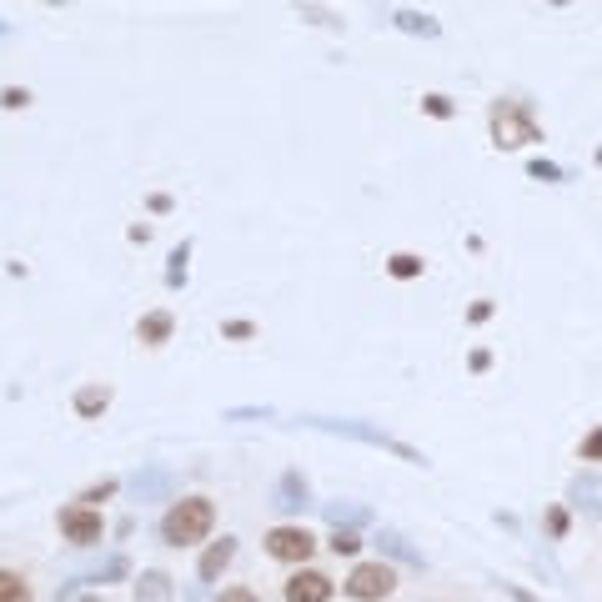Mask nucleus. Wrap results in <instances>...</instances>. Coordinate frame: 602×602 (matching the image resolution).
Wrapping results in <instances>:
<instances>
[{"instance_id":"nucleus-1","label":"nucleus","mask_w":602,"mask_h":602,"mask_svg":"<svg viewBox=\"0 0 602 602\" xmlns=\"http://www.w3.org/2000/svg\"><path fill=\"white\" fill-rule=\"evenodd\" d=\"M211 527H216V502L211 497H181L161 517V542L166 547H196V542L211 537Z\"/></svg>"},{"instance_id":"nucleus-2","label":"nucleus","mask_w":602,"mask_h":602,"mask_svg":"<svg viewBox=\"0 0 602 602\" xmlns=\"http://www.w3.org/2000/svg\"><path fill=\"white\" fill-rule=\"evenodd\" d=\"M301 422L317 427V432H337V437H352V442H367V447L397 452V457H402V462H412V467H427V457H422L417 447L397 442L392 432H382V427H372V422H352V417H301Z\"/></svg>"},{"instance_id":"nucleus-3","label":"nucleus","mask_w":602,"mask_h":602,"mask_svg":"<svg viewBox=\"0 0 602 602\" xmlns=\"http://www.w3.org/2000/svg\"><path fill=\"white\" fill-rule=\"evenodd\" d=\"M492 141H497L502 151H517V146L542 141V126L532 121V106L517 101V96L497 101V106H492Z\"/></svg>"},{"instance_id":"nucleus-4","label":"nucleus","mask_w":602,"mask_h":602,"mask_svg":"<svg viewBox=\"0 0 602 602\" xmlns=\"http://www.w3.org/2000/svg\"><path fill=\"white\" fill-rule=\"evenodd\" d=\"M261 547H266V557H276V562L307 567V557L317 552V537H312L307 527H296V522H281V527H271V532L261 537Z\"/></svg>"},{"instance_id":"nucleus-5","label":"nucleus","mask_w":602,"mask_h":602,"mask_svg":"<svg viewBox=\"0 0 602 602\" xmlns=\"http://www.w3.org/2000/svg\"><path fill=\"white\" fill-rule=\"evenodd\" d=\"M392 587H397V572L387 562H357L352 577L342 582V592L352 602H382V597H392Z\"/></svg>"},{"instance_id":"nucleus-6","label":"nucleus","mask_w":602,"mask_h":602,"mask_svg":"<svg viewBox=\"0 0 602 602\" xmlns=\"http://www.w3.org/2000/svg\"><path fill=\"white\" fill-rule=\"evenodd\" d=\"M56 522H61V532H66V542H71V547H96V542H101V532H106V517H101L96 507H81V502L61 507V512H56Z\"/></svg>"},{"instance_id":"nucleus-7","label":"nucleus","mask_w":602,"mask_h":602,"mask_svg":"<svg viewBox=\"0 0 602 602\" xmlns=\"http://www.w3.org/2000/svg\"><path fill=\"white\" fill-rule=\"evenodd\" d=\"M131 497H136L141 507H151V502H176V472H171L166 462H146V467L131 477Z\"/></svg>"},{"instance_id":"nucleus-8","label":"nucleus","mask_w":602,"mask_h":602,"mask_svg":"<svg viewBox=\"0 0 602 602\" xmlns=\"http://www.w3.org/2000/svg\"><path fill=\"white\" fill-rule=\"evenodd\" d=\"M281 592H286V602H332L337 582H332L327 572H317V567H296Z\"/></svg>"},{"instance_id":"nucleus-9","label":"nucleus","mask_w":602,"mask_h":602,"mask_svg":"<svg viewBox=\"0 0 602 602\" xmlns=\"http://www.w3.org/2000/svg\"><path fill=\"white\" fill-rule=\"evenodd\" d=\"M567 502L582 512V517H597L602 522V477L597 472H577L567 482Z\"/></svg>"},{"instance_id":"nucleus-10","label":"nucleus","mask_w":602,"mask_h":602,"mask_svg":"<svg viewBox=\"0 0 602 602\" xmlns=\"http://www.w3.org/2000/svg\"><path fill=\"white\" fill-rule=\"evenodd\" d=\"M231 557H236V537H221V542H211V547L201 552V562H196V577H201V582H216V577L231 567Z\"/></svg>"},{"instance_id":"nucleus-11","label":"nucleus","mask_w":602,"mask_h":602,"mask_svg":"<svg viewBox=\"0 0 602 602\" xmlns=\"http://www.w3.org/2000/svg\"><path fill=\"white\" fill-rule=\"evenodd\" d=\"M276 512H301L307 507V477H301L296 467L291 472H281V482H276V502H271Z\"/></svg>"},{"instance_id":"nucleus-12","label":"nucleus","mask_w":602,"mask_h":602,"mask_svg":"<svg viewBox=\"0 0 602 602\" xmlns=\"http://www.w3.org/2000/svg\"><path fill=\"white\" fill-rule=\"evenodd\" d=\"M71 407H76V417H86V422H96L106 407H111V387H101V382H86V387H76V397H71Z\"/></svg>"},{"instance_id":"nucleus-13","label":"nucleus","mask_w":602,"mask_h":602,"mask_svg":"<svg viewBox=\"0 0 602 602\" xmlns=\"http://www.w3.org/2000/svg\"><path fill=\"white\" fill-rule=\"evenodd\" d=\"M171 332H176V317H171V312H146V317L136 322V337H141L146 347H161V342H171Z\"/></svg>"},{"instance_id":"nucleus-14","label":"nucleus","mask_w":602,"mask_h":602,"mask_svg":"<svg viewBox=\"0 0 602 602\" xmlns=\"http://www.w3.org/2000/svg\"><path fill=\"white\" fill-rule=\"evenodd\" d=\"M136 602H171V577L166 572H141L136 577Z\"/></svg>"},{"instance_id":"nucleus-15","label":"nucleus","mask_w":602,"mask_h":602,"mask_svg":"<svg viewBox=\"0 0 602 602\" xmlns=\"http://www.w3.org/2000/svg\"><path fill=\"white\" fill-rule=\"evenodd\" d=\"M392 26H397V31H407V36H427V41H432V36H442V26H437L432 16H422V11H392Z\"/></svg>"},{"instance_id":"nucleus-16","label":"nucleus","mask_w":602,"mask_h":602,"mask_svg":"<svg viewBox=\"0 0 602 602\" xmlns=\"http://www.w3.org/2000/svg\"><path fill=\"white\" fill-rule=\"evenodd\" d=\"M126 572H131V562H126L121 552H111V557H106L101 567H86V572H81L76 582H101V587H106V582H121Z\"/></svg>"},{"instance_id":"nucleus-17","label":"nucleus","mask_w":602,"mask_h":602,"mask_svg":"<svg viewBox=\"0 0 602 602\" xmlns=\"http://www.w3.org/2000/svg\"><path fill=\"white\" fill-rule=\"evenodd\" d=\"M377 547H382L387 557L407 562V567H422V552H417V547H412V542H407L402 532H382V537H377Z\"/></svg>"},{"instance_id":"nucleus-18","label":"nucleus","mask_w":602,"mask_h":602,"mask_svg":"<svg viewBox=\"0 0 602 602\" xmlns=\"http://www.w3.org/2000/svg\"><path fill=\"white\" fill-rule=\"evenodd\" d=\"M327 522H332V527H352V532H357V527L367 522V507H357V502H327Z\"/></svg>"},{"instance_id":"nucleus-19","label":"nucleus","mask_w":602,"mask_h":602,"mask_svg":"<svg viewBox=\"0 0 602 602\" xmlns=\"http://www.w3.org/2000/svg\"><path fill=\"white\" fill-rule=\"evenodd\" d=\"M0 602H31V582L11 567H0Z\"/></svg>"},{"instance_id":"nucleus-20","label":"nucleus","mask_w":602,"mask_h":602,"mask_svg":"<svg viewBox=\"0 0 602 602\" xmlns=\"http://www.w3.org/2000/svg\"><path fill=\"white\" fill-rule=\"evenodd\" d=\"M166 261H171V266H166V286H171V291H181V286H186V261H191V241H181V246H176V251H171Z\"/></svg>"},{"instance_id":"nucleus-21","label":"nucleus","mask_w":602,"mask_h":602,"mask_svg":"<svg viewBox=\"0 0 602 602\" xmlns=\"http://www.w3.org/2000/svg\"><path fill=\"white\" fill-rule=\"evenodd\" d=\"M327 547H332L337 557H357V552H362V532H352V527H332Z\"/></svg>"},{"instance_id":"nucleus-22","label":"nucleus","mask_w":602,"mask_h":602,"mask_svg":"<svg viewBox=\"0 0 602 602\" xmlns=\"http://www.w3.org/2000/svg\"><path fill=\"white\" fill-rule=\"evenodd\" d=\"M116 492H121V482H116V477H106V482H96V487H86V492H81L76 502H81V507H96V512H101V502H111Z\"/></svg>"},{"instance_id":"nucleus-23","label":"nucleus","mask_w":602,"mask_h":602,"mask_svg":"<svg viewBox=\"0 0 602 602\" xmlns=\"http://www.w3.org/2000/svg\"><path fill=\"white\" fill-rule=\"evenodd\" d=\"M387 271H392L397 281H412V276H422V256H412V251H397V256L387 261Z\"/></svg>"},{"instance_id":"nucleus-24","label":"nucleus","mask_w":602,"mask_h":602,"mask_svg":"<svg viewBox=\"0 0 602 602\" xmlns=\"http://www.w3.org/2000/svg\"><path fill=\"white\" fill-rule=\"evenodd\" d=\"M0 106H6V111H26V106H31V91H26V86H6V91H0Z\"/></svg>"},{"instance_id":"nucleus-25","label":"nucleus","mask_w":602,"mask_h":602,"mask_svg":"<svg viewBox=\"0 0 602 602\" xmlns=\"http://www.w3.org/2000/svg\"><path fill=\"white\" fill-rule=\"evenodd\" d=\"M221 417H226V422H256V417L266 422V417H271V407H231V412H221Z\"/></svg>"},{"instance_id":"nucleus-26","label":"nucleus","mask_w":602,"mask_h":602,"mask_svg":"<svg viewBox=\"0 0 602 602\" xmlns=\"http://www.w3.org/2000/svg\"><path fill=\"white\" fill-rule=\"evenodd\" d=\"M422 111L437 116V121H447V116H452V101H447V96H422Z\"/></svg>"},{"instance_id":"nucleus-27","label":"nucleus","mask_w":602,"mask_h":602,"mask_svg":"<svg viewBox=\"0 0 602 602\" xmlns=\"http://www.w3.org/2000/svg\"><path fill=\"white\" fill-rule=\"evenodd\" d=\"M221 337H231V342H251L256 327H251V322H221Z\"/></svg>"},{"instance_id":"nucleus-28","label":"nucleus","mask_w":602,"mask_h":602,"mask_svg":"<svg viewBox=\"0 0 602 602\" xmlns=\"http://www.w3.org/2000/svg\"><path fill=\"white\" fill-rule=\"evenodd\" d=\"M211 602H261V597H256L251 587H221V592H216Z\"/></svg>"},{"instance_id":"nucleus-29","label":"nucleus","mask_w":602,"mask_h":602,"mask_svg":"<svg viewBox=\"0 0 602 602\" xmlns=\"http://www.w3.org/2000/svg\"><path fill=\"white\" fill-rule=\"evenodd\" d=\"M296 11H301V16H307V21H317V26H332V31L342 26V21H337L332 11H317V6H296Z\"/></svg>"},{"instance_id":"nucleus-30","label":"nucleus","mask_w":602,"mask_h":602,"mask_svg":"<svg viewBox=\"0 0 602 602\" xmlns=\"http://www.w3.org/2000/svg\"><path fill=\"white\" fill-rule=\"evenodd\" d=\"M582 462H602V427L582 442Z\"/></svg>"},{"instance_id":"nucleus-31","label":"nucleus","mask_w":602,"mask_h":602,"mask_svg":"<svg viewBox=\"0 0 602 602\" xmlns=\"http://www.w3.org/2000/svg\"><path fill=\"white\" fill-rule=\"evenodd\" d=\"M547 532H552V537H562V532H567V512H562V507H552V512H547Z\"/></svg>"},{"instance_id":"nucleus-32","label":"nucleus","mask_w":602,"mask_h":602,"mask_svg":"<svg viewBox=\"0 0 602 602\" xmlns=\"http://www.w3.org/2000/svg\"><path fill=\"white\" fill-rule=\"evenodd\" d=\"M532 176H542V181H557V176H562V171H557V166H552V161H532Z\"/></svg>"},{"instance_id":"nucleus-33","label":"nucleus","mask_w":602,"mask_h":602,"mask_svg":"<svg viewBox=\"0 0 602 602\" xmlns=\"http://www.w3.org/2000/svg\"><path fill=\"white\" fill-rule=\"evenodd\" d=\"M487 317H492V301H477V307L467 312V322H487Z\"/></svg>"},{"instance_id":"nucleus-34","label":"nucleus","mask_w":602,"mask_h":602,"mask_svg":"<svg viewBox=\"0 0 602 602\" xmlns=\"http://www.w3.org/2000/svg\"><path fill=\"white\" fill-rule=\"evenodd\" d=\"M151 211H156V216H166V211H171V196H166V191H156V196H151Z\"/></svg>"},{"instance_id":"nucleus-35","label":"nucleus","mask_w":602,"mask_h":602,"mask_svg":"<svg viewBox=\"0 0 602 602\" xmlns=\"http://www.w3.org/2000/svg\"><path fill=\"white\" fill-rule=\"evenodd\" d=\"M76 602H106V597H101V592H86V597H76Z\"/></svg>"},{"instance_id":"nucleus-36","label":"nucleus","mask_w":602,"mask_h":602,"mask_svg":"<svg viewBox=\"0 0 602 602\" xmlns=\"http://www.w3.org/2000/svg\"><path fill=\"white\" fill-rule=\"evenodd\" d=\"M0 36H6V21H0Z\"/></svg>"}]
</instances>
